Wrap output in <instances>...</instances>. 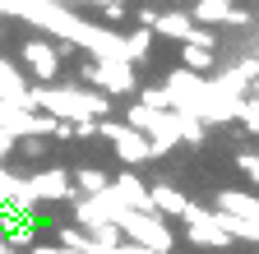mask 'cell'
<instances>
[{"label": "cell", "instance_id": "1", "mask_svg": "<svg viewBox=\"0 0 259 254\" xmlns=\"http://www.w3.org/2000/svg\"><path fill=\"white\" fill-rule=\"evenodd\" d=\"M28 97H32V111H42L51 120H65V125H83V120H107L111 116V97L88 92L83 83H37V88H28Z\"/></svg>", "mask_w": 259, "mask_h": 254}, {"label": "cell", "instance_id": "2", "mask_svg": "<svg viewBox=\"0 0 259 254\" xmlns=\"http://www.w3.org/2000/svg\"><path fill=\"white\" fill-rule=\"evenodd\" d=\"M83 88L116 102V97H125V92H139V79H135V70H130L125 60H107V65L83 60Z\"/></svg>", "mask_w": 259, "mask_h": 254}, {"label": "cell", "instance_id": "3", "mask_svg": "<svg viewBox=\"0 0 259 254\" xmlns=\"http://www.w3.org/2000/svg\"><path fill=\"white\" fill-rule=\"evenodd\" d=\"M120 236H125L130 245L148 249V254H171V245H176L171 227H167L162 217H153V213H125V222H120Z\"/></svg>", "mask_w": 259, "mask_h": 254}, {"label": "cell", "instance_id": "4", "mask_svg": "<svg viewBox=\"0 0 259 254\" xmlns=\"http://www.w3.org/2000/svg\"><path fill=\"white\" fill-rule=\"evenodd\" d=\"M28 189H32V199L37 204H74V185H70V171L65 167H37L32 176H23Z\"/></svg>", "mask_w": 259, "mask_h": 254}, {"label": "cell", "instance_id": "5", "mask_svg": "<svg viewBox=\"0 0 259 254\" xmlns=\"http://www.w3.org/2000/svg\"><path fill=\"white\" fill-rule=\"evenodd\" d=\"M181 222L190 227V240H194V245H204V249H227V245H232V240L222 236V227L213 222V208H204V204H190Z\"/></svg>", "mask_w": 259, "mask_h": 254}, {"label": "cell", "instance_id": "6", "mask_svg": "<svg viewBox=\"0 0 259 254\" xmlns=\"http://www.w3.org/2000/svg\"><path fill=\"white\" fill-rule=\"evenodd\" d=\"M23 65L37 74V83H56V74H60V46L47 42V37H32L23 46Z\"/></svg>", "mask_w": 259, "mask_h": 254}, {"label": "cell", "instance_id": "7", "mask_svg": "<svg viewBox=\"0 0 259 254\" xmlns=\"http://www.w3.org/2000/svg\"><path fill=\"white\" fill-rule=\"evenodd\" d=\"M144 139H148V157H167L171 148H181V130H176V111H157Z\"/></svg>", "mask_w": 259, "mask_h": 254}, {"label": "cell", "instance_id": "8", "mask_svg": "<svg viewBox=\"0 0 259 254\" xmlns=\"http://www.w3.org/2000/svg\"><path fill=\"white\" fill-rule=\"evenodd\" d=\"M148 208H153V217H185V208H190V199L181 194L176 185H148Z\"/></svg>", "mask_w": 259, "mask_h": 254}, {"label": "cell", "instance_id": "9", "mask_svg": "<svg viewBox=\"0 0 259 254\" xmlns=\"http://www.w3.org/2000/svg\"><path fill=\"white\" fill-rule=\"evenodd\" d=\"M111 189L120 194V204H125L130 213H153V208H148V185H144L135 171H120V176L111 180Z\"/></svg>", "mask_w": 259, "mask_h": 254}, {"label": "cell", "instance_id": "10", "mask_svg": "<svg viewBox=\"0 0 259 254\" xmlns=\"http://www.w3.org/2000/svg\"><path fill=\"white\" fill-rule=\"evenodd\" d=\"M148 33H153V37H171V42H181V46H185V42L194 37V23H190V14H185V10H167V14H157V19H153Z\"/></svg>", "mask_w": 259, "mask_h": 254}, {"label": "cell", "instance_id": "11", "mask_svg": "<svg viewBox=\"0 0 259 254\" xmlns=\"http://www.w3.org/2000/svg\"><path fill=\"white\" fill-rule=\"evenodd\" d=\"M0 240H10L14 249H19V245H32V240H37L32 217H19V213H10V208H0Z\"/></svg>", "mask_w": 259, "mask_h": 254}, {"label": "cell", "instance_id": "12", "mask_svg": "<svg viewBox=\"0 0 259 254\" xmlns=\"http://www.w3.org/2000/svg\"><path fill=\"white\" fill-rule=\"evenodd\" d=\"M70 185H74L79 199H93V194H102V189L111 185V176H107L102 167H74V171H70Z\"/></svg>", "mask_w": 259, "mask_h": 254}, {"label": "cell", "instance_id": "13", "mask_svg": "<svg viewBox=\"0 0 259 254\" xmlns=\"http://www.w3.org/2000/svg\"><path fill=\"white\" fill-rule=\"evenodd\" d=\"M120 51H125V65L130 70L144 65L148 51H153V33H148V28H130V33H120Z\"/></svg>", "mask_w": 259, "mask_h": 254}, {"label": "cell", "instance_id": "14", "mask_svg": "<svg viewBox=\"0 0 259 254\" xmlns=\"http://www.w3.org/2000/svg\"><path fill=\"white\" fill-rule=\"evenodd\" d=\"M111 148H116V157H120L125 167H144V162H148V139L135 134V130H120V139H116Z\"/></svg>", "mask_w": 259, "mask_h": 254}, {"label": "cell", "instance_id": "15", "mask_svg": "<svg viewBox=\"0 0 259 254\" xmlns=\"http://www.w3.org/2000/svg\"><path fill=\"white\" fill-rule=\"evenodd\" d=\"M227 14H232V0H194L190 23H199V28H218V23H227Z\"/></svg>", "mask_w": 259, "mask_h": 254}, {"label": "cell", "instance_id": "16", "mask_svg": "<svg viewBox=\"0 0 259 254\" xmlns=\"http://www.w3.org/2000/svg\"><path fill=\"white\" fill-rule=\"evenodd\" d=\"M139 107H148V111H171V97H167V88H162V83H153V88H139Z\"/></svg>", "mask_w": 259, "mask_h": 254}, {"label": "cell", "instance_id": "17", "mask_svg": "<svg viewBox=\"0 0 259 254\" xmlns=\"http://www.w3.org/2000/svg\"><path fill=\"white\" fill-rule=\"evenodd\" d=\"M176 130H181V143H194V148L208 139V130H204L199 120H190V116H176Z\"/></svg>", "mask_w": 259, "mask_h": 254}, {"label": "cell", "instance_id": "18", "mask_svg": "<svg viewBox=\"0 0 259 254\" xmlns=\"http://www.w3.org/2000/svg\"><path fill=\"white\" fill-rule=\"evenodd\" d=\"M83 5L102 10V28H111V23H120V19H125V0H83Z\"/></svg>", "mask_w": 259, "mask_h": 254}, {"label": "cell", "instance_id": "19", "mask_svg": "<svg viewBox=\"0 0 259 254\" xmlns=\"http://www.w3.org/2000/svg\"><path fill=\"white\" fill-rule=\"evenodd\" d=\"M236 167H241V171L259 185V153H236Z\"/></svg>", "mask_w": 259, "mask_h": 254}, {"label": "cell", "instance_id": "20", "mask_svg": "<svg viewBox=\"0 0 259 254\" xmlns=\"http://www.w3.org/2000/svg\"><path fill=\"white\" fill-rule=\"evenodd\" d=\"M14 148H19L23 157H42V153H47V139H19Z\"/></svg>", "mask_w": 259, "mask_h": 254}, {"label": "cell", "instance_id": "21", "mask_svg": "<svg viewBox=\"0 0 259 254\" xmlns=\"http://www.w3.org/2000/svg\"><path fill=\"white\" fill-rule=\"evenodd\" d=\"M250 120H259V97H245L241 102V125H250Z\"/></svg>", "mask_w": 259, "mask_h": 254}, {"label": "cell", "instance_id": "22", "mask_svg": "<svg viewBox=\"0 0 259 254\" xmlns=\"http://www.w3.org/2000/svg\"><path fill=\"white\" fill-rule=\"evenodd\" d=\"M250 19H254V14H250V10H241V5H232V14H227V23H232V28H245Z\"/></svg>", "mask_w": 259, "mask_h": 254}, {"label": "cell", "instance_id": "23", "mask_svg": "<svg viewBox=\"0 0 259 254\" xmlns=\"http://www.w3.org/2000/svg\"><path fill=\"white\" fill-rule=\"evenodd\" d=\"M51 139H60V143H65V139H74V125H65V120H56V130H51Z\"/></svg>", "mask_w": 259, "mask_h": 254}, {"label": "cell", "instance_id": "24", "mask_svg": "<svg viewBox=\"0 0 259 254\" xmlns=\"http://www.w3.org/2000/svg\"><path fill=\"white\" fill-rule=\"evenodd\" d=\"M23 5H28V0H0V14H19Z\"/></svg>", "mask_w": 259, "mask_h": 254}, {"label": "cell", "instance_id": "25", "mask_svg": "<svg viewBox=\"0 0 259 254\" xmlns=\"http://www.w3.org/2000/svg\"><path fill=\"white\" fill-rule=\"evenodd\" d=\"M28 254H65V249H60V245H32Z\"/></svg>", "mask_w": 259, "mask_h": 254}, {"label": "cell", "instance_id": "26", "mask_svg": "<svg viewBox=\"0 0 259 254\" xmlns=\"http://www.w3.org/2000/svg\"><path fill=\"white\" fill-rule=\"evenodd\" d=\"M56 5H60V10H70V14H74V10L83 5V0H56Z\"/></svg>", "mask_w": 259, "mask_h": 254}, {"label": "cell", "instance_id": "27", "mask_svg": "<svg viewBox=\"0 0 259 254\" xmlns=\"http://www.w3.org/2000/svg\"><path fill=\"white\" fill-rule=\"evenodd\" d=\"M245 97H259V79H254V83H250V88H245Z\"/></svg>", "mask_w": 259, "mask_h": 254}, {"label": "cell", "instance_id": "28", "mask_svg": "<svg viewBox=\"0 0 259 254\" xmlns=\"http://www.w3.org/2000/svg\"><path fill=\"white\" fill-rule=\"evenodd\" d=\"M0 254H19V249H14V245H10V240H0Z\"/></svg>", "mask_w": 259, "mask_h": 254}, {"label": "cell", "instance_id": "29", "mask_svg": "<svg viewBox=\"0 0 259 254\" xmlns=\"http://www.w3.org/2000/svg\"><path fill=\"white\" fill-rule=\"evenodd\" d=\"M250 56H254V60H259V33H254V42H250Z\"/></svg>", "mask_w": 259, "mask_h": 254}, {"label": "cell", "instance_id": "30", "mask_svg": "<svg viewBox=\"0 0 259 254\" xmlns=\"http://www.w3.org/2000/svg\"><path fill=\"white\" fill-rule=\"evenodd\" d=\"M254 19H259V14H254Z\"/></svg>", "mask_w": 259, "mask_h": 254}]
</instances>
